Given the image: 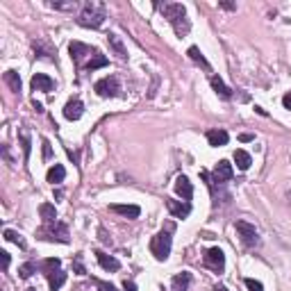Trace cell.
<instances>
[{"label": "cell", "mask_w": 291, "mask_h": 291, "mask_svg": "<svg viewBox=\"0 0 291 291\" xmlns=\"http://www.w3.org/2000/svg\"><path fill=\"white\" fill-rule=\"evenodd\" d=\"M166 207L175 219H186L191 214V205L189 203H182V201H175V198H166Z\"/></svg>", "instance_id": "obj_11"}, {"label": "cell", "mask_w": 291, "mask_h": 291, "mask_svg": "<svg viewBox=\"0 0 291 291\" xmlns=\"http://www.w3.org/2000/svg\"><path fill=\"white\" fill-rule=\"evenodd\" d=\"M205 266L207 268H212L214 273H223V268H225V255H223V250L221 248H210L205 253Z\"/></svg>", "instance_id": "obj_9"}, {"label": "cell", "mask_w": 291, "mask_h": 291, "mask_svg": "<svg viewBox=\"0 0 291 291\" xmlns=\"http://www.w3.org/2000/svg\"><path fill=\"white\" fill-rule=\"evenodd\" d=\"M234 230H237L239 239H241V244L246 246V248H255V246H259V232L255 225H250L248 221H237L234 223Z\"/></svg>", "instance_id": "obj_6"}, {"label": "cell", "mask_w": 291, "mask_h": 291, "mask_svg": "<svg viewBox=\"0 0 291 291\" xmlns=\"http://www.w3.org/2000/svg\"><path fill=\"white\" fill-rule=\"evenodd\" d=\"M75 271L77 273H84V266H82V257H80V255L75 257Z\"/></svg>", "instance_id": "obj_39"}, {"label": "cell", "mask_w": 291, "mask_h": 291, "mask_svg": "<svg viewBox=\"0 0 291 291\" xmlns=\"http://www.w3.org/2000/svg\"><path fill=\"white\" fill-rule=\"evenodd\" d=\"M186 55H189V59L191 62H196V64H201L205 71H212V66H210V62H207L205 57H203V53H201V48H196V46H191L189 50H186Z\"/></svg>", "instance_id": "obj_22"}, {"label": "cell", "mask_w": 291, "mask_h": 291, "mask_svg": "<svg viewBox=\"0 0 291 291\" xmlns=\"http://www.w3.org/2000/svg\"><path fill=\"white\" fill-rule=\"evenodd\" d=\"M95 284H98V291H116L114 284H110V282H101V280H95Z\"/></svg>", "instance_id": "obj_35"}, {"label": "cell", "mask_w": 291, "mask_h": 291, "mask_svg": "<svg viewBox=\"0 0 291 291\" xmlns=\"http://www.w3.org/2000/svg\"><path fill=\"white\" fill-rule=\"evenodd\" d=\"M234 162H237V166L241 168V171H248L250 168V164H253V157H250L246 150H234Z\"/></svg>", "instance_id": "obj_23"}, {"label": "cell", "mask_w": 291, "mask_h": 291, "mask_svg": "<svg viewBox=\"0 0 291 291\" xmlns=\"http://www.w3.org/2000/svg\"><path fill=\"white\" fill-rule=\"evenodd\" d=\"M30 84H32V91H46V93H50L55 89L53 77H48L46 73H34Z\"/></svg>", "instance_id": "obj_12"}, {"label": "cell", "mask_w": 291, "mask_h": 291, "mask_svg": "<svg viewBox=\"0 0 291 291\" xmlns=\"http://www.w3.org/2000/svg\"><path fill=\"white\" fill-rule=\"evenodd\" d=\"M210 84H212V89H214L216 93L223 98V101H230V98H232V89H228V86H225V82L221 80L219 75H212L210 77Z\"/></svg>", "instance_id": "obj_17"}, {"label": "cell", "mask_w": 291, "mask_h": 291, "mask_svg": "<svg viewBox=\"0 0 291 291\" xmlns=\"http://www.w3.org/2000/svg\"><path fill=\"white\" fill-rule=\"evenodd\" d=\"M232 175H234L232 164L225 162V159H221V162L216 164V168L212 171V175L207 171H201V177H203V180H207V184H225Z\"/></svg>", "instance_id": "obj_5"}, {"label": "cell", "mask_w": 291, "mask_h": 291, "mask_svg": "<svg viewBox=\"0 0 291 291\" xmlns=\"http://www.w3.org/2000/svg\"><path fill=\"white\" fill-rule=\"evenodd\" d=\"M5 82H7V86H10L14 93H21V77H19V73L16 71H5Z\"/></svg>", "instance_id": "obj_26"}, {"label": "cell", "mask_w": 291, "mask_h": 291, "mask_svg": "<svg viewBox=\"0 0 291 291\" xmlns=\"http://www.w3.org/2000/svg\"><path fill=\"white\" fill-rule=\"evenodd\" d=\"M39 237L46 241H59V244H68V228L62 221L55 223H43V228L39 230Z\"/></svg>", "instance_id": "obj_4"}, {"label": "cell", "mask_w": 291, "mask_h": 291, "mask_svg": "<svg viewBox=\"0 0 291 291\" xmlns=\"http://www.w3.org/2000/svg\"><path fill=\"white\" fill-rule=\"evenodd\" d=\"M50 7H53V10H59V12H75L80 5H77L75 0H68V3H50Z\"/></svg>", "instance_id": "obj_30"}, {"label": "cell", "mask_w": 291, "mask_h": 291, "mask_svg": "<svg viewBox=\"0 0 291 291\" xmlns=\"http://www.w3.org/2000/svg\"><path fill=\"white\" fill-rule=\"evenodd\" d=\"M189 284H191V273H186V271L177 273V275L171 280L173 291H186V289H189Z\"/></svg>", "instance_id": "obj_20"}, {"label": "cell", "mask_w": 291, "mask_h": 291, "mask_svg": "<svg viewBox=\"0 0 291 291\" xmlns=\"http://www.w3.org/2000/svg\"><path fill=\"white\" fill-rule=\"evenodd\" d=\"M93 89L101 98H116V95H121V84H119V77L116 75H107V77H103V80H98Z\"/></svg>", "instance_id": "obj_7"}, {"label": "cell", "mask_w": 291, "mask_h": 291, "mask_svg": "<svg viewBox=\"0 0 291 291\" xmlns=\"http://www.w3.org/2000/svg\"><path fill=\"white\" fill-rule=\"evenodd\" d=\"M82 114H84V105H82V101H68L66 105H64V116H66L68 121H80Z\"/></svg>", "instance_id": "obj_14"}, {"label": "cell", "mask_w": 291, "mask_h": 291, "mask_svg": "<svg viewBox=\"0 0 291 291\" xmlns=\"http://www.w3.org/2000/svg\"><path fill=\"white\" fill-rule=\"evenodd\" d=\"M39 214H41L43 223H55V221H57V210H55V205H50V203H41V205H39Z\"/></svg>", "instance_id": "obj_21"}, {"label": "cell", "mask_w": 291, "mask_h": 291, "mask_svg": "<svg viewBox=\"0 0 291 291\" xmlns=\"http://www.w3.org/2000/svg\"><path fill=\"white\" fill-rule=\"evenodd\" d=\"M239 139H241V141H244V143H246V141H253V139H255V137H253V134H241V137H239Z\"/></svg>", "instance_id": "obj_40"}, {"label": "cell", "mask_w": 291, "mask_h": 291, "mask_svg": "<svg viewBox=\"0 0 291 291\" xmlns=\"http://www.w3.org/2000/svg\"><path fill=\"white\" fill-rule=\"evenodd\" d=\"M68 53H71V59H73V64H75L77 68H82L84 66V57H93L98 50L95 48H91V46H86V43H80V41H71V46H68Z\"/></svg>", "instance_id": "obj_8"}, {"label": "cell", "mask_w": 291, "mask_h": 291, "mask_svg": "<svg viewBox=\"0 0 291 291\" xmlns=\"http://www.w3.org/2000/svg\"><path fill=\"white\" fill-rule=\"evenodd\" d=\"M286 198H289V203H291V191H289V193H286Z\"/></svg>", "instance_id": "obj_45"}, {"label": "cell", "mask_w": 291, "mask_h": 291, "mask_svg": "<svg viewBox=\"0 0 291 291\" xmlns=\"http://www.w3.org/2000/svg\"><path fill=\"white\" fill-rule=\"evenodd\" d=\"M28 291H37V289H28Z\"/></svg>", "instance_id": "obj_46"}, {"label": "cell", "mask_w": 291, "mask_h": 291, "mask_svg": "<svg viewBox=\"0 0 291 291\" xmlns=\"http://www.w3.org/2000/svg\"><path fill=\"white\" fill-rule=\"evenodd\" d=\"M32 46H34V50H37V53H39V57H43V59H53L55 50H53V48H48L43 41H34Z\"/></svg>", "instance_id": "obj_28"}, {"label": "cell", "mask_w": 291, "mask_h": 291, "mask_svg": "<svg viewBox=\"0 0 291 291\" xmlns=\"http://www.w3.org/2000/svg\"><path fill=\"white\" fill-rule=\"evenodd\" d=\"M282 105H284V110H291V91H289V93H284V98H282Z\"/></svg>", "instance_id": "obj_37"}, {"label": "cell", "mask_w": 291, "mask_h": 291, "mask_svg": "<svg viewBox=\"0 0 291 291\" xmlns=\"http://www.w3.org/2000/svg\"><path fill=\"white\" fill-rule=\"evenodd\" d=\"M175 193L184 203H189L191 198H193V184L189 182V177H186V175H177L175 177Z\"/></svg>", "instance_id": "obj_10"}, {"label": "cell", "mask_w": 291, "mask_h": 291, "mask_svg": "<svg viewBox=\"0 0 291 291\" xmlns=\"http://www.w3.org/2000/svg\"><path fill=\"white\" fill-rule=\"evenodd\" d=\"M95 259H98V264H101L105 271H119V268H121L119 259L112 257V255H107V253H103V250H98V253H95Z\"/></svg>", "instance_id": "obj_15"}, {"label": "cell", "mask_w": 291, "mask_h": 291, "mask_svg": "<svg viewBox=\"0 0 291 291\" xmlns=\"http://www.w3.org/2000/svg\"><path fill=\"white\" fill-rule=\"evenodd\" d=\"M123 291H137V284H134V282L125 280V282H123Z\"/></svg>", "instance_id": "obj_38"}, {"label": "cell", "mask_w": 291, "mask_h": 291, "mask_svg": "<svg viewBox=\"0 0 291 291\" xmlns=\"http://www.w3.org/2000/svg\"><path fill=\"white\" fill-rule=\"evenodd\" d=\"M246 286H248V291H264L262 282L253 280V277H248V280H246Z\"/></svg>", "instance_id": "obj_33"}, {"label": "cell", "mask_w": 291, "mask_h": 291, "mask_svg": "<svg viewBox=\"0 0 291 291\" xmlns=\"http://www.w3.org/2000/svg\"><path fill=\"white\" fill-rule=\"evenodd\" d=\"M105 19H107V12L101 3H86V5L80 10V14H77L75 21H77V25H82V28L95 30L105 23Z\"/></svg>", "instance_id": "obj_3"}, {"label": "cell", "mask_w": 291, "mask_h": 291, "mask_svg": "<svg viewBox=\"0 0 291 291\" xmlns=\"http://www.w3.org/2000/svg\"><path fill=\"white\" fill-rule=\"evenodd\" d=\"M107 43H110V48L114 50V55L119 59H128V50H125L121 37H116V34H107Z\"/></svg>", "instance_id": "obj_18"}, {"label": "cell", "mask_w": 291, "mask_h": 291, "mask_svg": "<svg viewBox=\"0 0 291 291\" xmlns=\"http://www.w3.org/2000/svg\"><path fill=\"white\" fill-rule=\"evenodd\" d=\"M3 234H5V239H7V241H12V244H16V246H19V248H23V250H25V246H28V244H25V239L21 237L19 232H14V230H5V232H3Z\"/></svg>", "instance_id": "obj_29"}, {"label": "cell", "mask_w": 291, "mask_h": 291, "mask_svg": "<svg viewBox=\"0 0 291 291\" xmlns=\"http://www.w3.org/2000/svg\"><path fill=\"white\" fill-rule=\"evenodd\" d=\"M107 64H110V59L105 57V55H101V53H95L93 57L89 59V62L84 64V68L86 71H95V68H103V66H107Z\"/></svg>", "instance_id": "obj_25"}, {"label": "cell", "mask_w": 291, "mask_h": 291, "mask_svg": "<svg viewBox=\"0 0 291 291\" xmlns=\"http://www.w3.org/2000/svg\"><path fill=\"white\" fill-rule=\"evenodd\" d=\"M173 230H175V225L166 223V225L162 228V232H157L153 239H150V253L155 255V259H157V262H166L168 255H171Z\"/></svg>", "instance_id": "obj_2"}, {"label": "cell", "mask_w": 291, "mask_h": 291, "mask_svg": "<svg viewBox=\"0 0 291 291\" xmlns=\"http://www.w3.org/2000/svg\"><path fill=\"white\" fill-rule=\"evenodd\" d=\"M41 146H43V159L48 162V159L53 157V148H50V141H48V139H43Z\"/></svg>", "instance_id": "obj_34"}, {"label": "cell", "mask_w": 291, "mask_h": 291, "mask_svg": "<svg viewBox=\"0 0 291 291\" xmlns=\"http://www.w3.org/2000/svg\"><path fill=\"white\" fill-rule=\"evenodd\" d=\"M228 141H230V134L225 132V130H210V132H207V143H210V146H214V148L225 146Z\"/></svg>", "instance_id": "obj_16"}, {"label": "cell", "mask_w": 291, "mask_h": 291, "mask_svg": "<svg viewBox=\"0 0 291 291\" xmlns=\"http://www.w3.org/2000/svg\"><path fill=\"white\" fill-rule=\"evenodd\" d=\"M221 7H223V10H234L237 5H232V3H221Z\"/></svg>", "instance_id": "obj_41"}, {"label": "cell", "mask_w": 291, "mask_h": 291, "mask_svg": "<svg viewBox=\"0 0 291 291\" xmlns=\"http://www.w3.org/2000/svg\"><path fill=\"white\" fill-rule=\"evenodd\" d=\"M64 282H66V273H64V271H55V273H50V275H48V284H50V291H59Z\"/></svg>", "instance_id": "obj_24"}, {"label": "cell", "mask_w": 291, "mask_h": 291, "mask_svg": "<svg viewBox=\"0 0 291 291\" xmlns=\"http://www.w3.org/2000/svg\"><path fill=\"white\" fill-rule=\"evenodd\" d=\"M64 177H66V168H64L62 164L50 166V168H48V173H46V180L50 182V184H59V182H64Z\"/></svg>", "instance_id": "obj_19"}, {"label": "cell", "mask_w": 291, "mask_h": 291, "mask_svg": "<svg viewBox=\"0 0 291 291\" xmlns=\"http://www.w3.org/2000/svg\"><path fill=\"white\" fill-rule=\"evenodd\" d=\"M32 107H34V110H37V112H43V107H41V105H39V103H37V101H32Z\"/></svg>", "instance_id": "obj_43"}, {"label": "cell", "mask_w": 291, "mask_h": 291, "mask_svg": "<svg viewBox=\"0 0 291 291\" xmlns=\"http://www.w3.org/2000/svg\"><path fill=\"white\" fill-rule=\"evenodd\" d=\"M21 143H23V155L25 159H30V150H32V146H30V137L25 130H21Z\"/></svg>", "instance_id": "obj_32"}, {"label": "cell", "mask_w": 291, "mask_h": 291, "mask_svg": "<svg viewBox=\"0 0 291 291\" xmlns=\"http://www.w3.org/2000/svg\"><path fill=\"white\" fill-rule=\"evenodd\" d=\"M34 271H37V264H34V262H25V264H23V266H21V268H19V275H21V277H23V280H28V277H30V275H32V273H34Z\"/></svg>", "instance_id": "obj_31"}, {"label": "cell", "mask_w": 291, "mask_h": 291, "mask_svg": "<svg viewBox=\"0 0 291 291\" xmlns=\"http://www.w3.org/2000/svg\"><path fill=\"white\" fill-rule=\"evenodd\" d=\"M110 212H114V214L123 216V219H139L141 216V207L139 205H110Z\"/></svg>", "instance_id": "obj_13"}, {"label": "cell", "mask_w": 291, "mask_h": 291, "mask_svg": "<svg viewBox=\"0 0 291 291\" xmlns=\"http://www.w3.org/2000/svg\"><path fill=\"white\" fill-rule=\"evenodd\" d=\"M0 259H3V271L10 268V253L7 250H0Z\"/></svg>", "instance_id": "obj_36"}, {"label": "cell", "mask_w": 291, "mask_h": 291, "mask_svg": "<svg viewBox=\"0 0 291 291\" xmlns=\"http://www.w3.org/2000/svg\"><path fill=\"white\" fill-rule=\"evenodd\" d=\"M159 12L164 14V19L171 23V28L175 30L177 37H186L191 30V21L186 19V10L180 3H164V5H157Z\"/></svg>", "instance_id": "obj_1"}, {"label": "cell", "mask_w": 291, "mask_h": 291, "mask_svg": "<svg viewBox=\"0 0 291 291\" xmlns=\"http://www.w3.org/2000/svg\"><path fill=\"white\" fill-rule=\"evenodd\" d=\"M214 291H228V289H225L223 284H216V286H214Z\"/></svg>", "instance_id": "obj_44"}, {"label": "cell", "mask_w": 291, "mask_h": 291, "mask_svg": "<svg viewBox=\"0 0 291 291\" xmlns=\"http://www.w3.org/2000/svg\"><path fill=\"white\" fill-rule=\"evenodd\" d=\"M59 259L57 257H50V259H46V262H41L39 264V268H41V273H46V275H50V273H55V271H59Z\"/></svg>", "instance_id": "obj_27"}, {"label": "cell", "mask_w": 291, "mask_h": 291, "mask_svg": "<svg viewBox=\"0 0 291 291\" xmlns=\"http://www.w3.org/2000/svg\"><path fill=\"white\" fill-rule=\"evenodd\" d=\"M101 239H103V241H105V244H110V237H107V232H105V230H101Z\"/></svg>", "instance_id": "obj_42"}]
</instances>
